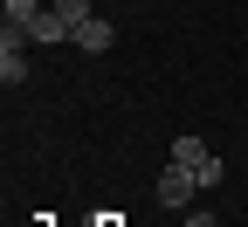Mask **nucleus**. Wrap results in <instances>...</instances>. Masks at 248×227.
Returning a JSON list of instances; mask_svg holds the SVG:
<instances>
[{
  "mask_svg": "<svg viewBox=\"0 0 248 227\" xmlns=\"http://www.w3.org/2000/svg\"><path fill=\"white\" fill-rule=\"evenodd\" d=\"M69 48H76V55H110V48H117V28L97 14V21H83L76 35H69Z\"/></svg>",
  "mask_w": 248,
  "mask_h": 227,
  "instance_id": "obj_2",
  "label": "nucleus"
},
{
  "mask_svg": "<svg viewBox=\"0 0 248 227\" xmlns=\"http://www.w3.org/2000/svg\"><path fill=\"white\" fill-rule=\"evenodd\" d=\"M172 158H179V166H193V172H200V166H207L214 151H207V138H193V131H179V138H172Z\"/></svg>",
  "mask_w": 248,
  "mask_h": 227,
  "instance_id": "obj_4",
  "label": "nucleus"
},
{
  "mask_svg": "<svg viewBox=\"0 0 248 227\" xmlns=\"http://www.w3.org/2000/svg\"><path fill=\"white\" fill-rule=\"evenodd\" d=\"M48 7H55L62 21H69V35H76L83 21H97V0H48Z\"/></svg>",
  "mask_w": 248,
  "mask_h": 227,
  "instance_id": "obj_5",
  "label": "nucleus"
},
{
  "mask_svg": "<svg viewBox=\"0 0 248 227\" xmlns=\"http://www.w3.org/2000/svg\"><path fill=\"white\" fill-rule=\"evenodd\" d=\"M42 7H48V0H0V14H7L14 28H28V21H35Z\"/></svg>",
  "mask_w": 248,
  "mask_h": 227,
  "instance_id": "obj_6",
  "label": "nucleus"
},
{
  "mask_svg": "<svg viewBox=\"0 0 248 227\" xmlns=\"http://www.w3.org/2000/svg\"><path fill=\"white\" fill-rule=\"evenodd\" d=\"M193 193H200V179H193V166H179V158H172V166L159 172V207H193Z\"/></svg>",
  "mask_w": 248,
  "mask_h": 227,
  "instance_id": "obj_1",
  "label": "nucleus"
},
{
  "mask_svg": "<svg viewBox=\"0 0 248 227\" xmlns=\"http://www.w3.org/2000/svg\"><path fill=\"white\" fill-rule=\"evenodd\" d=\"M28 42H42V48H55V42H69V21H62L55 7H42L35 21H28Z\"/></svg>",
  "mask_w": 248,
  "mask_h": 227,
  "instance_id": "obj_3",
  "label": "nucleus"
}]
</instances>
